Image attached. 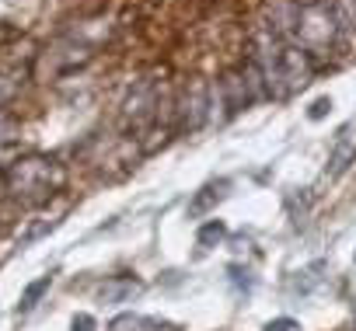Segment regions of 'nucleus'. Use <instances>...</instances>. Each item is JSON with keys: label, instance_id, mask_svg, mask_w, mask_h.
<instances>
[{"label": "nucleus", "instance_id": "obj_2", "mask_svg": "<svg viewBox=\"0 0 356 331\" xmlns=\"http://www.w3.org/2000/svg\"><path fill=\"white\" fill-rule=\"evenodd\" d=\"M269 331H297V321H276L269 324Z\"/></svg>", "mask_w": 356, "mask_h": 331}, {"label": "nucleus", "instance_id": "obj_1", "mask_svg": "<svg viewBox=\"0 0 356 331\" xmlns=\"http://www.w3.org/2000/svg\"><path fill=\"white\" fill-rule=\"evenodd\" d=\"M42 289H49V275L46 279H39L35 286H29V293H25V300H22V307H32L39 296H42Z\"/></svg>", "mask_w": 356, "mask_h": 331}]
</instances>
